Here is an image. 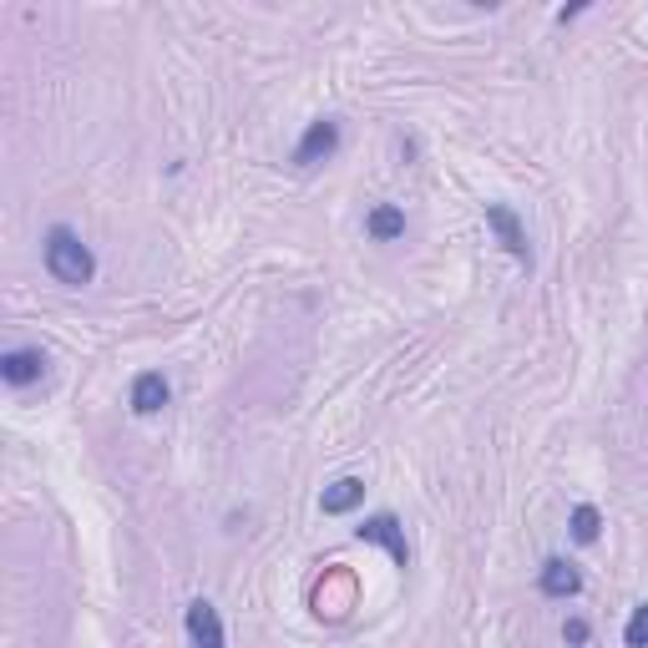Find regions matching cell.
Masks as SVG:
<instances>
[{
    "label": "cell",
    "mask_w": 648,
    "mask_h": 648,
    "mask_svg": "<svg viewBox=\"0 0 648 648\" xmlns=\"http://www.w3.org/2000/svg\"><path fill=\"white\" fill-rule=\"evenodd\" d=\"M568 532H573V543H598V532H603V512L598 507H573V522H568Z\"/></svg>",
    "instance_id": "11"
},
{
    "label": "cell",
    "mask_w": 648,
    "mask_h": 648,
    "mask_svg": "<svg viewBox=\"0 0 648 648\" xmlns=\"http://www.w3.org/2000/svg\"><path fill=\"white\" fill-rule=\"evenodd\" d=\"M562 638H568L573 648H583V644H588V623H583V619H568V623H562Z\"/></svg>",
    "instance_id": "13"
},
{
    "label": "cell",
    "mask_w": 648,
    "mask_h": 648,
    "mask_svg": "<svg viewBox=\"0 0 648 648\" xmlns=\"http://www.w3.org/2000/svg\"><path fill=\"white\" fill-rule=\"evenodd\" d=\"M46 274H51L57 284H72V289L91 284V274H97L91 249L72 234V228H66V223H57V228L46 234Z\"/></svg>",
    "instance_id": "1"
},
{
    "label": "cell",
    "mask_w": 648,
    "mask_h": 648,
    "mask_svg": "<svg viewBox=\"0 0 648 648\" xmlns=\"http://www.w3.org/2000/svg\"><path fill=\"white\" fill-rule=\"evenodd\" d=\"M46 375V354L41 350H5L0 354V381L5 385H36Z\"/></svg>",
    "instance_id": "6"
},
{
    "label": "cell",
    "mask_w": 648,
    "mask_h": 648,
    "mask_svg": "<svg viewBox=\"0 0 648 648\" xmlns=\"http://www.w3.org/2000/svg\"><path fill=\"white\" fill-rule=\"evenodd\" d=\"M537 588H543L547 598H577V593H583V573H577L568 558H547L543 573H537Z\"/></svg>",
    "instance_id": "7"
},
{
    "label": "cell",
    "mask_w": 648,
    "mask_h": 648,
    "mask_svg": "<svg viewBox=\"0 0 648 648\" xmlns=\"http://www.w3.org/2000/svg\"><path fill=\"white\" fill-rule=\"evenodd\" d=\"M167 406V381H162V370H142L133 381V411L137 415H158Z\"/></svg>",
    "instance_id": "9"
},
{
    "label": "cell",
    "mask_w": 648,
    "mask_h": 648,
    "mask_svg": "<svg viewBox=\"0 0 648 648\" xmlns=\"http://www.w3.org/2000/svg\"><path fill=\"white\" fill-rule=\"evenodd\" d=\"M339 152V122L335 117H320L304 127V137H299L295 148V167L299 173H310V167H320V162H329Z\"/></svg>",
    "instance_id": "2"
},
{
    "label": "cell",
    "mask_w": 648,
    "mask_h": 648,
    "mask_svg": "<svg viewBox=\"0 0 648 648\" xmlns=\"http://www.w3.org/2000/svg\"><path fill=\"white\" fill-rule=\"evenodd\" d=\"M188 638H192V648H223V619L208 598H192L188 603Z\"/></svg>",
    "instance_id": "5"
},
{
    "label": "cell",
    "mask_w": 648,
    "mask_h": 648,
    "mask_svg": "<svg viewBox=\"0 0 648 648\" xmlns=\"http://www.w3.org/2000/svg\"><path fill=\"white\" fill-rule=\"evenodd\" d=\"M354 537H360V543H375V547H385V552H390V558H396L400 568L411 562V547H406V532H400V522H396V516H390V512H381V516H365V522L354 527Z\"/></svg>",
    "instance_id": "4"
},
{
    "label": "cell",
    "mask_w": 648,
    "mask_h": 648,
    "mask_svg": "<svg viewBox=\"0 0 648 648\" xmlns=\"http://www.w3.org/2000/svg\"><path fill=\"white\" fill-rule=\"evenodd\" d=\"M360 501H365V482H360V476H339V482L324 486L320 512L324 516H345V512H354Z\"/></svg>",
    "instance_id": "8"
},
{
    "label": "cell",
    "mask_w": 648,
    "mask_h": 648,
    "mask_svg": "<svg viewBox=\"0 0 648 648\" xmlns=\"http://www.w3.org/2000/svg\"><path fill=\"white\" fill-rule=\"evenodd\" d=\"M486 228L501 238V249L512 253L516 264L532 269V249H527V228H522V219H516L507 203H486Z\"/></svg>",
    "instance_id": "3"
},
{
    "label": "cell",
    "mask_w": 648,
    "mask_h": 648,
    "mask_svg": "<svg viewBox=\"0 0 648 648\" xmlns=\"http://www.w3.org/2000/svg\"><path fill=\"white\" fill-rule=\"evenodd\" d=\"M623 644H628V648H648V603L634 608V619H628V628H623Z\"/></svg>",
    "instance_id": "12"
},
{
    "label": "cell",
    "mask_w": 648,
    "mask_h": 648,
    "mask_svg": "<svg viewBox=\"0 0 648 648\" xmlns=\"http://www.w3.org/2000/svg\"><path fill=\"white\" fill-rule=\"evenodd\" d=\"M365 228H370V238H375V244H396V238L406 234V213H400L396 203H381V208H370Z\"/></svg>",
    "instance_id": "10"
}]
</instances>
